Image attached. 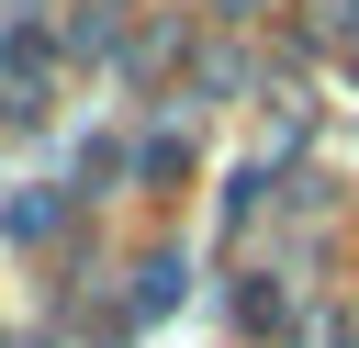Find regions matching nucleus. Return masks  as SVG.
<instances>
[{
	"label": "nucleus",
	"instance_id": "1",
	"mask_svg": "<svg viewBox=\"0 0 359 348\" xmlns=\"http://www.w3.org/2000/svg\"><path fill=\"white\" fill-rule=\"evenodd\" d=\"M168 303H180V258H157V269L135 281V314H168Z\"/></svg>",
	"mask_w": 359,
	"mask_h": 348
},
{
	"label": "nucleus",
	"instance_id": "2",
	"mask_svg": "<svg viewBox=\"0 0 359 348\" xmlns=\"http://www.w3.org/2000/svg\"><path fill=\"white\" fill-rule=\"evenodd\" d=\"M337 22H348V34H359V0H337Z\"/></svg>",
	"mask_w": 359,
	"mask_h": 348
}]
</instances>
